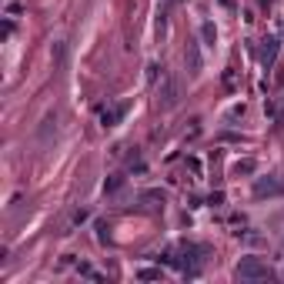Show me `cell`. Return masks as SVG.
Here are the masks:
<instances>
[{"label": "cell", "instance_id": "11", "mask_svg": "<svg viewBox=\"0 0 284 284\" xmlns=\"http://www.w3.org/2000/svg\"><path fill=\"white\" fill-rule=\"evenodd\" d=\"M140 277H144V281H154V277H161V271H151V268H147V271H140Z\"/></svg>", "mask_w": 284, "mask_h": 284}, {"label": "cell", "instance_id": "2", "mask_svg": "<svg viewBox=\"0 0 284 284\" xmlns=\"http://www.w3.org/2000/svg\"><path fill=\"white\" fill-rule=\"evenodd\" d=\"M121 117H124V107L121 104H117V107H104V111H100V124H104V127H114Z\"/></svg>", "mask_w": 284, "mask_h": 284}, {"label": "cell", "instance_id": "9", "mask_svg": "<svg viewBox=\"0 0 284 284\" xmlns=\"http://www.w3.org/2000/svg\"><path fill=\"white\" fill-rule=\"evenodd\" d=\"M90 218V214L87 211H84V207H81V211H74V218H70V227H77V224H84V221H87Z\"/></svg>", "mask_w": 284, "mask_h": 284}, {"label": "cell", "instance_id": "3", "mask_svg": "<svg viewBox=\"0 0 284 284\" xmlns=\"http://www.w3.org/2000/svg\"><path fill=\"white\" fill-rule=\"evenodd\" d=\"M161 97H164V107H174V104H178V84H174V81H164Z\"/></svg>", "mask_w": 284, "mask_h": 284}, {"label": "cell", "instance_id": "7", "mask_svg": "<svg viewBox=\"0 0 284 284\" xmlns=\"http://www.w3.org/2000/svg\"><path fill=\"white\" fill-rule=\"evenodd\" d=\"M237 174H254V161H251V157H247V161H237Z\"/></svg>", "mask_w": 284, "mask_h": 284}, {"label": "cell", "instance_id": "1", "mask_svg": "<svg viewBox=\"0 0 284 284\" xmlns=\"http://www.w3.org/2000/svg\"><path fill=\"white\" fill-rule=\"evenodd\" d=\"M241 281H264V277H271V268L268 264H261L258 258H244L241 264H237V271H234Z\"/></svg>", "mask_w": 284, "mask_h": 284}, {"label": "cell", "instance_id": "8", "mask_svg": "<svg viewBox=\"0 0 284 284\" xmlns=\"http://www.w3.org/2000/svg\"><path fill=\"white\" fill-rule=\"evenodd\" d=\"M204 41H207V47L218 41V30H214V24H204Z\"/></svg>", "mask_w": 284, "mask_h": 284}, {"label": "cell", "instance_id": "6", "mask_svg": "<svg viewBox=\"0 0 284 284\" xmlns=\"http://www.w3.org/2000/svg\"><path fill=\"white\" fill-rule=\"evenodd\" d=\"M187 60H191V74H197V70H201V54H197V47H191V50H187Z\"/></svg>", "mask_w": 284, "mask_h": 284}, {"label": "cell", "instance_id": "10", "mask_svg": "<svg viewBox=\"0 0 284 284\" xmlns=\"http://www.w3.org/2000/svg\"><path fill=\"white\" fill-rule=\"evenodd\" d=\"M20 10H24L20 4H7V17H14V20H17V14H20Z\"/></svg>", "mask_w": 284, "mask_h": 284}, {"label": "cell", "instance_id": "4", "mask_svg": "<svg viewBox=\"0 0 284 284\" xmlns=\"http://www.w3.org/2000/svg\"><path fill=\"white\" fill-rule=\"evenodd\" d=\"M77 274H81V277H94V281H100V277H104L97 268H90V264H84V261L77 264Z\"/></svg>", "mask_w": 284, "mask_h": 284}, {"label": "cell", "instance_id": "5", "mask_svg": "<svg viewBox=\"0 0 284 284\" xmlns=\"http://www.w3.org/2000/svg\"><path fill=\"white\" fill-rule=\"evenodd\" d=\"M274 54H277V47H274V41H268V47L261 50V60H264V67H268V64H274Z\"/></svg>", "mask_w": 284, "mask_h": 284}]
</instances>
